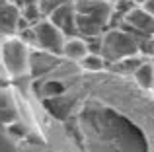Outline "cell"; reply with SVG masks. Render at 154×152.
I'll list each match as a JSON object with an SVG mask.
<instances>
[{
  "label": "cell",
  "instance_id": "3957f363",
  "mask_svg": "<svg viewBox=\"0 0 154 152\" xmlns=\"http://www.w3.org/2000/svg\"><path fill=\"white\" fill-rule=\"evenodd\" d=\"M2 53V65L8 74L23 76L29 72V49L18 37H12L0 47Z\"/></svg>",
  "mask_w": 154,
  "mask_h": 152
},
{
  "label": "cell",
  "instance_id": "6da1fadb",
  "mask_svg": "<svg viewBox=\"0 0 154 152\" xmlns=\"http://www.w3.org/2000/svg\"><path fill=\"white\" fill-rule=\"evenodd\" d=\"M76 14V33L80 37L102 35L109 27L113 4L107 0H74Z\"/></svg>",
  "mask_w": 154,
  "mask_h": 152
},
{
  "label": "cell",
  "instance_id": "5b68a950",
  "mask_svg": "<svg viewBox=\"0 0 154 152\" xmlns=\"http://www.w3.org/2000/svg\"><path fill=\"white\" fill-rule=\"evenodd\" d=\"M121 29L129 31L137 39L140 37H152V14L144 12L140 6H133L121 20Z\"/></svg>",
  "mask_w": 154,
  "mask_h": 152
},
{
  "label": "cell",
  "instance_id": "30bf717a",
  "mask_svg": "<svg viewBox=\"0 0 154 152\" xmlns=\"http://www.w3.org/2000/svg\"><path fill=\"white\" fill-rule=\"evenodd\" d=\"M144 61H148V59L140 57V55H131V57L119 59V61L113 62V70H117V72H121V74H133Z\"/></svg>",
  "mask_w": 154,
  "mask_h": 152
},
{
  "label": "cell",
  "instance_id": "277c9868",
  "mask_svg": "<svg viewBox=\"0 0 154 152\" xmlns=\"http://www.w3.org/2000/svg\"><path fill=\"white\" fill-rule=\"evenodd\" d=\"M33 27V47H37L43 53H49L53 57H60L64 43V33L60 29H57L55 26L47 18H41Z\"/></svg>",
  "mask_w": 154,
  "mask_h": 152
},
{
  "label": "cell",
  "instance_id": "9c48e42d",
  "mask_svg": "<svg viewBox=\"0 0 154 152\" xmlns=\"http://www.w3.org/2000/svg\"><path fill=\"white\" fill-rule=\"evenodd\" d=\"M133 78H135V82L139 84L143 90L150 92L152 90V80H154V66H152V61H144L143 65L139 66V68L133 72Z\"/></svg>",
  "mask_w": 154,
  "mask_h": 152
},
{
  "label": "cell",
  "instance_id": "ba28073f",
  "mask_svg": "<svg viewBox=\"0 0 154 152\" xmlns=\"http://www.w3.org/2000/svg\"><path fill=\"white\" fill-rule=\"evenodd\" d=\"M86 53H88V47H86L84 37H80V35H72V37H66V39H64L63 51H60V57L66 59V61L78 62Z\"/></svg>",
  "mask_w": 154,
  "mask_h": 152
},
{
  "label": "cell",
  "instance_id": "8992f818",
  "mask_svg": "<svg viewBox=\"0 0 154 152\" xmlns=\"http://www.w3.org/2000/svg\"><path fill=\"white\" fill-rule=\"evenodd\" d=\"M74 2V0H72ZM72 2H66V4H60L59 8L51 12L47 16V20L64 33V37H72V35H78L76 33V14H74V6Z\"/></svg>",
  "mask_w": 154,
  "mask_h": 152
},
{
  "label": "cell",
  "instance_id": "4fadbf2b",
  "mask_svg": "<svg viewBox=\"0 0 154 152\" xmlns=\"http://www.w3.org/2000/svg\"><path fill=\"white\" fill-rule=\"evenodd\" d=\"M66 2H72V0H37V6H39L41 16H43V18H47L55 8H59L60 4H66Z\"/></svg>",
  "mask_w": 154,
  "mask_h": 152
},
{
  "label": "cell",
  "instance_id": "7c38bea8",
  "mask_svg": "<svg viewBox=\"0 0 154 152\" xmlns=\"http://www.w3.org/2000/svg\"><path fill=\"white\" fill-rule=\"evenodd\" d=\"M20 14H22V18L26 20L29 26H35V23L43 18L37 4H26V6H22V8H20Z\"/></svg>",
  "mask_w": 154,
  "mask_h": 152
},
{
  "label": "cell",
  "instance_id": "52a82bcc",
  "mask_svg": "<svg viewBox=\"0 0 154 152\" xmlns=\"http://www.w3.org/2000/svg\"><path fill=\"white\" fill-rule=\"evenodd\" d=\"M20 18V8L6 0L0 2V37H12L16 35V26Z\"/></svg>",
  "mask_w": 154,
  "mask_h": 152
},
{
  "label": "cell",
  "instance_id": "5bb4252c",
  "mask_svg": "<svg viewBox=\"0 0 154 152\" xmlns=\"http://www.w3.org/2000/svg\"><path fill=\"white\" fill-rule=\"evenodd\" d=\"M107 2H115V0H107Z\"/></svg>",
  "mask_w": 154,
  "mask_h": 152
},
{
  "label": "cell",
  "instance_id": "7a4b0ae2",
  "mask_svg": "<svg viewBox=\"0 0 154 152\" xmlns=\"http://www.w3.org/2000/svg\"><path fill=\"white\" fill-rule=\"evenodd\" d=\"M100 55L105 62H115L119 59L139 55V39L121 27H107L102 33Z\"/></svg>",
  "mask_w": 154,
  "mask_h": 152
},
{
  "label": "cell",
  "instance_id": "8fae6325",
  "mask_svg": "<svg viewBox=\"0 0 154 152\" xmlns=\"http://www.w3.org/2000/svg\"><path fill=\"white\" fill-rule=\"evenodd\" d=\"M78 62H80V66H82L84 70H88V72H100V70H103V66L107 65V62L103 61V57L98 55V53H86Z\"/></svg>",
  "mask_w": 154,
  "mask_h": 152
}]
</instances>
